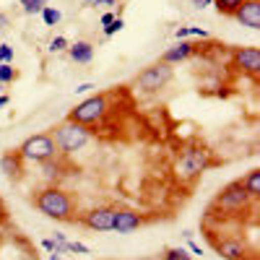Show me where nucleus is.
<instances>
[{
	"mask_svg": "<svg viewBox=\"0 0 260 260\" xmlns=\"http://www.w3.org/2000/svg\"><path fill=\"white\" fill-rule=\"evenodd\" d=\"M234 18L247 29H260V0H245V3L234 11Z\"/></svg>",
	"mask_w": 260,
	"mask_h": 260,
	"instance_id": "1a4fd4ad",
	"label": "nucleus"
},
{
	"mask_svg": "<svg viewBox=\"0 0 260 260\" xmlns=\"http://www.w3.org/2000/svg\"><path fill=\"white\" fill-rule=\"evenodd\" d=\"M91 3H96V6H110L112 0H91Z\"/></svg>",
	"mask_w": 260,
	"mask_h": 260,
	"instance_id": "2f4dec72",
	"label": "nucleus"
},
{
	"mask_svg": "<svg viewBox=\"0 0 260 260\" xmlns=\"http://www.w3.org/2000/svg\"><path fill=\"white\" fill-rule=\"evenodd\" d=\"M8 104V96H3V94H0V107H6Z\"/></svg>",
	"mask_w": 260,
	"mask_h": 260,
	"instance_id": "473e14b6",
	"label": "nucleus"
},
{
	"mask_svg": "<svg viewBox=\"0 0 260 260\" xmlns=\"http://www.w3.org/2000/svg\"><path fill=\"white\" fill-rule=\"evenodd\" d=\"M37 208L39 213H45L47 219H55V221H68L71 213H73V201L71 195L60 190V187H47L37 195Z\"/></svg>",
	"mask_w": 260,
	"mask_h": 260,
	"instance_id": "f257e3e1",
	"label": "nucleus"
},
{
	"mask_svg": "<svg viewBox=\"0 0 260 260\" xmlns=\"http://www.w3.org/2000/svg\"><path fill=\"white\" fill-rule=\"evenodd\" d=\"M62 50H68V39H65V37H55L50 42V52H62Z\"/></svg>",
	"mask_w": 260,
	"mask_h": 260,
	"instance_id": "5701e85b",
	"label": "nucleus"
},
{
	"mask_svg": "<svg viewBox=\"0 0 260 260\" xmlns=\"http://www.w3.org/2000/svg\"><path fill=\"white\" fill-rule=\"evenodd\" d=\"M0 86H3V83H0Z\"/></svg>",
	"mask_w": 260,
	"mask_h": 260,
	"instance_id": "e433bc0d",
	"label": "nucleus"
},
{
	"mask_svg": "<svg viewBox=\"0 0 260 260\" xmlns=\"http://www.w3.org/2000/svg\"><path fill=\"white\" fill-rule=\"evenodd\" d=\"M18 154H21V159H26V161L42 164V161H47V159H55L57 146H55L52 136L39 133V136H31V138H26L24 143H21Z\"/></svg>",
	"mask_w": 260,
	"mask_h": 260,
	"instance_id": "7ed1b4c3",
	"label": "nucleus"
},
{
	"mask_svg": "<svg viewBox=\"0 0 260 260\" xmlns=\"http://www.w3.org/2000/svg\"><path fill=\"white\" fill-rule=\"evenodd\" d=\"M216 250H219V255L226 257V260H245V245H242V242L224 240V242L216 245Z\"/></svg>",
	"mask_w": 260,
	"mask_h": 260,
	"instance_id": "4468645a",
	"label": "nucleus"
},
{
	"mask_svg": "<svg viewBox=\"0 0 260 260\" xmlns=\"http://www.w3.org/2000/svg\"><path fill=\"white\" fill-rule=\"evenodd\" d=\"M47 6V0H29V6H24V13L34 16V13H42V8Z\"/></svg>",
	"mask_w": 260,
	"mask_h": 260,
	"instance_id": "412c9836",
	"label": "nucleus"
},
{
	"mask_svg": "<svg viewBox=\"0 0 260 260\" xmlns=\"http://www.w3.org/2000/svg\"><path fill=\"white\" fill-rule=\"evenodd\" d=\"M115 211L117 208H91L89 213L83 216V224L86 229H91V232H112L115 226Z\"/></svg>",
	"mask_w": 260,
	"mask_h": 260,
	"instance_id": "6e6552de",
	"label": "nucleus"
},
{
	"mask_svg": "<svg viewBox=\"0 0 260 260\" xmlns=\"http://www.w3.org/2000/svg\"><path fill=\"white\" fill-rule=\"evenodd\" d=\"M122 26H125V21L117 16V18H112V24L110 26H104V37H112V34H117V31H122Z\"/></svg>",
	"mask_w": 260,
	"mask_h": 260,
	"instance_id": "4be33fe9",
	"label": "nucleus"
},
{
	"mask_svg": "<svg viewBox=\"0 0 260 260\" xmlns=\"http://www.w3.org/2000/svg\"><path fill=\"white\" fill-rule=\"evenodd\" d=\"M234 60H237V65H240L242 71H247L252 76L260 71V50L257 47H242V50H237L234 52Z\"/></svg>",
	"mask_w": 260,
	"mask_h": 260,
	"instance_id": "9b49d317",
	"label": "nucleus"
},
{
	"mask_svg": "<svg viewBox=\"0 0 260 260\" xmlns=\"http://www.w3.org/2000/svg\"><path fill=\"white\" fill-rule=\"evenodd\" d=\"M112 18H115L112 13H104V16H102V26H110V24H112Z\"/></svg>",
	"mask_w": 260,
	"mask_h": 260,
	"instance_id": "c756f323",
	"label": "nucleus"
},
{
	"mask_svg": "<svg viewBox=\"0 0 260 260\" xmlns=\"http://www.w3.org/2000/svg\"><path fill=\"white\" fill-rule=\"evenodd\" d=\"M213 3V0H192V8H198V11H203V8H208Z\"/></svg>",
	"mask_w": 260,
	"mask_h": 260,
	"instance_id": "bb28decb",
	"label": "nucleus"
},
{
	"mask_svg": "<svg viewBox=\"0 0 260 260\" xmlns=\"http://www.w3.org/2000/svg\"><path fill=\"white\" fill-rule=\"evenodd\" d=\"M94 89H96L94 83H78V86H76V94H89V91H94Z\"/></svg>",
	"mask_w": 260,
	"mask_h": 260,
	"instance_id": "a878e982",
	"label": "nucleus"
},
{
	"mask_svg": "<svg viewBox=\"0 0 260 260\" xmlns=\"http://www.w3.org/2000/svg\"><path fill=\"white\" fill-rule=\"evenodd\" d=\"M187 250H190L192 255H203V250H201L198 245H195V242H192V237H190V240H187Z\"/></svg>",
	"mask_w": 260,
	"mask_h": 260,
	"instance_id": "c85d7f7f",
	"label": "nucleus"
},
{
	"mask_svg": "<svg viewBox=\"0 0 260 260\" xmlns=\"http://www.w3.org/2000/svg\"><path fill=\"white\" fill-rule=\"evenodd\" d=\"M187 37H201V39H206V37H208V31H206V29H201V26H187Z\"/></svg>",
	"mask_w": 260,
	"mask_h": 260,
	"instance_id": "393cba45",
	"label": "nucleus"
},
{
	"mask_svg": "<svg viewBox=\"0 0 260 260\" xmlns=\"http://www.w3.org/2000/svg\"><path fill=\"white\" fill-rule=\"evenodd\" d=\"M47 260H60V257H57L55 252H50V257H47Z\"/></svg>",
	"mask_w": 260,
	"mask_h": 260,
	"instance_id": "72a5a7b5",
	"label": "nucleus"
},
{
	"mask_svg": "<svg viewBox=\"0 0 260 260\" xmlns=\"http://www.w3.org/2000/svg\"><path fill=\"white\" fill-rule=\"evenodd\" d=\"M164 260H192V257H190L187 250H182V247H169V250L164 252Z\"/></svg>",
	"mask_w": 260,
	"mask_h": 260,
	"instance_id": "6ab92c4d",
	"label": "nucleus"
},
{
	"mask_svg": "<svg viewBox=\"0 0 260 260\" xmlns=\"http://www.w3.org/2000/svg\"><path fill=\"white\" fill-rule=\"evenodd\" d=\"M208 167H211V159H208V151H203V148H187L180 156V164H177L180 175H185V177L201 175V172L208 169Z\"/></svg>",
	"mask_w": 260,
	"mask_h": 260,
	"instance_id": "0eeeda50",
	"label": "nucleus"
},
{
	"mask_svg": "<svg viewBox=\"0 0 260 260\" xmlns=\"http://www.w3.org/2000/svg\"><path fill=\"white\" fill-rule=\"evenodd\" d=\"M141 224H143V219H141L136 211L120 208V211H115V226H112V232H117V234H130V232H136Z\"/></svg>",
	"mask_w": 260,
	"mask_h": 260,
	"instance_id": "9d476101",
	"label": "nucleus"
},
{
	"mask_svg": "<svg viewBox=\"0 0 260 260\" xmlns=\"http://www.w3.org/2000/svg\"><path fill=\"white\" fill-rule=\"evenodd\" d=\"M172 81V65H167V62H154L151 68H146L141 76H138V89L143 91V94H154V91H159V89H164V86Z\"/></svg>",
	"mask_w": 260,
	"mask_h": 260,
	"instance_id": "39448f33",
	"label": "nucleus"
},
{
	"mask_svg": "<svg viewBox=\"0 0 260 260\" xmlns=\"http://www.w3.org/2000/svg\"><path fill=\"white\" fill-rule=\"evenodd\" d=\"M192 55V45L190 42H177L175 47H169L164 55H161V62H167V65H175V62H182V60H187Z\"/></svg>",
	"mask_w": 260,
	"mask_h": 260,
	"instance_id": "f8f14e48",
	"label": "nucleus"
},
{
	"mask_svg": "<svg viewBox=\"0 0 260 260\" xmlns=\"http://www.w3.org/2000/svg\"><path fill=\"white\" fill-rule=\"evenodd\" d=\"M242 3H245V0H213L216 11H219L221 16H234V11L240 8Z\"/></svg>",
	"mask_w": 260,
	"mask_h": 260,
	"instance_id": "f3484780",
	"label": "nucleus"
},
{
	"mask_svg": "<svg viewBox=\"0 0 260 260\" xmlns=\"http://www.w3.org/2000/svg\"><path fill=\"white\" fill-rule=\"evenodd\" d=\"M6 26H8V16L0 13V29H6Z\"/></svg>",
	"mask_w": 260,
	"mask_h": 260,
	"instance_id": "7c9ffc66",
	"label": "nucleus"
},
{
	"mask_svg": "<svg viewBox=\"0 0 260 260\" xmlns=\"http://www.w3.org/2000/svg\"><path fill=\"white\" fill-rule=\"evenodd\" d=\"M240 182H242V187L247 190V195H250L252 201L260 195V172H257V169H252L250 175H247V177H242Z\"/></svg>",
	"mask_w": 260,
	"mask_h": 260,
	"instance_id": "dca6fc26",
	"label": "nucleus"
},
{
	"mask_svg": "<svg viewBox=\"0 0 260 260\" xmlns=\"http://www.w3.org/2000/svg\"><path fill=\"white\" fill-rule=\"evenodd\" d=\"M0 169H3L8 177H18V172H21V154H3V156H0Z\"/></svg>",
	"mask_w": 260,
	"mask_h": 260,
	"instance_id": "2eb2a0df",
	"label": "nucleus"
},
{
	"mask_svg": "<svg viewBox=\"0 0 260 260\" xmlns=\"http://www.w3.org/2000/svg\"><path fill=\"white\" fill-rule=\"evenodd\" d=\"M104 112H107V99L102 94H96V96H89L86 102L76 104L73 110L68 112V120L71 122H78V125H91V122L102 120Z\"/></svg>",
	"mask_w": 260,
	"mask_h": 260,
	"instance_id": "20e7f679",
	"label": "nucleus"
},
{
	"mask_svg": "<svg viewBox=\"0 0 260 260\" xmlns=\"http://www.w3.org/2000/svg\"><path fill=\"white\" fill-rule=\"evenodd\" d=\"M42 247H45L47 252H55V240H52V237H47V240H42Z\"/></svg>",
	"mask_w": 260,
	"mask_h": 260,
	"instance_id": "cd10ccee",
	"label": "nucleus"
},
{
	"mask_svg": "<svg viewBox=\"0 0 260 260\" xmlns=\"http://www.w3.org/2000/svg\"><path fill=\"white\" fill-rule=\"evenodd\" d=\"M250 201L252 198L247 195V190L242 187L240 180H237V182H229L221 190V195L216 198V206H221V211H226V213H237V211H242Z\"/></svg>",
	"mask_w": 260,
	"mask_h": 260,
	"instance_id": "423d86ee",
	"label": "nucleus"
},
{
	"mask_svg": "<svg viewBox=\"0 0 260 260\" xmlns=\"http://www.w3.org/2000/svg\"><path fill=\"white\" fill-rule=\"evenodd\" d=\"M60 18H62V13H60L57 8H52V6H45V8H42V21H45V26H55Z\"/></svg>",
	"mask_w": 260,
	"mask_h": 260,
	"instance_id": "a211bd4d",
	"label": "nucleus"
},
{
	"mask_svg": "<svg viewBox=\"0 0 260 260\" xmlns=\"http://www.w3.org/2000/svg\"><path fill=\"white\" fill-rule=\"evenodd\" d=\"M68 252H78V255H89V247L81 242H68Z\"/></svg>",
	"mask_w": 260,
	"mask_h": 260,
	"instance_id": "b1692460",
	"label": "nucleus"
},
{
	"mask_svg": "<svg viewBox=\"0 0 260 260\" xmlns=\"http://www.w3.org/2000/svg\"><path fill=\"white\" fill-rule=\"evenodd\" d=\"M13 78H16L13 65L11 62H3V65H0V83H11Z\"/></svg>",
	"mask_w": 260,
	"mask_h": 260,
	"instance_id": "aec40b11",
	"label": "nucleus"
},
{
	"mask_svg": "<svg viewBox=\"0 0 260 260\" xmlns=\"http://www.w3.org/2000/svg\"><path fill=\"white\" fill-rule=\"evenodd\" d=\"M68 55H71L73 62L86 65V62L94 60V45L91 42H76V45H68Z\"/></svg>",
	"mask_w": 260,
	"mask_h": 260,
	"instance_id": "ddd939ff",
	"label": "nucleus"
},
{
	"mask_svg": "<svg viewBox=\"0 0 260 260\" xmlns=\"http://www.w3.org/2000/svg\"><path fill=\"white\" fill-rule=\"evenodd\" d=\"M21 6H29V0H21Z\"/></svg>",
	"mask_w": 260,
	"mask_h": 260,
	"instance_id": "f704fd0d",
	"label": "nucleus"
},
{
	"mask_svg": "<svg viewBox=\"0 0 260 260\" xmlns=\"http://www.w3.org/2000/svg\"><path fill=\"white\" fill-rule=\"evenodd\" d=\"M86 3H91V0H86Z\"/></svg>",
	"mask_w": 260,
	"mask_h": 260,
	"instance_id": "c9c22d12",
	"label": "nucleus"
},
{
	"mask_svg": "<svg viewBox=\"0 0 260 260\" xmlns=\"http://www.w3.org/2000/svg\"><path fill=\"white\" fill-rule=\"evenodd\" d=\"M52 141H55L60 154H76V151H81L86 143H89V130H86V125L65 120L55 127Z\"/></svg>",
	"mask_w": 260,
	"mask_h": 260,
	"instance_id": "f03ea898",
	"label": "nucleus"
}]
</instances>
